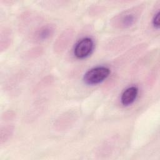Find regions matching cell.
<instances>
[{
  "mask_svg": "<svg viewBox=\"0 0 160 160\" xmlns=\"http://www.w3.org/2000/svg\"><path fill=\"white\" fill-rule=\"evenodd\" d=\"M139 16V12L138 10H128L117 16L114 19V22L116 26L119 28H129L136 22Z\"/></svg>",
  "mask_w": 160,
  "mask_h": 160,
  "instance_id": "obj_3",
  "label": "cell"
},
{
  "mask_svg": "<svg viewBox=\"0 0 160 160\" xmlns=\"http://www.w3.org/2000/svg\"><path fill=\"white\" fill-rule=\"evenodd\" d=\"M159 16H160L159 15V11H158L157 12L154 14V16L152 18V26L156 29H159V26H160Z\"/></svg>",
  "mask_w": 160,
  "mask_h": 160,
  "instance_id": "obj_6",
  "label": "cell"
},
{
  "mask_svg": "<svg viewBox=\"0 0 160 160\" xmlns=\"http://www.w3.org/2000/svg\"><path fill=\"white\" fill-rule=\"evenodd\" d=\"M138 89L136 86H132L126 88L121 94V102L124 106L132 104L137 98Z\"/></svg>",
  "mask_w": 160,
  "mask_h": 160,
  "instance_id": "obj_4",
  "label": "cell"
},
{
  "mask_svg": "<svg viewBox=\"0 0 160 160\" xmlns=\"http://www.w3.org/2000/svg\"><path fill=\"white\" fill-rule=\"evenodd\" d=\"M94 49V41L89 37L81 39L75 45L74 55L78 59H84L89 56Z\"/></svg>",
  "mask_w": 160,
  "mask_h": 160,
  "instance_id": "obj_2",
  "label": "cell"
},
{
  "mask_svg": "<svg viewBox=\"0 0 160 160\" xmlns=\"http://www.w3.org/2000/svg\"><path fill=\"white\" fill-rule=\"evenodd\" d=\"M110 69L105 66H97L87 71L83 76V81L88 85H96L103 82L109 76Z\"/></svg>",
  "mask_w": 160,
  "mask_h": 160,
  "instance_id": "obj_1",
  "label": "cell"
},
{
  "mask_svg": "<svg viewBox=\"0 0 160 160\" xmlns=\"http://www.w3.org/2000/svg\"><path fill=\"white\" fill-rule=\"evenodd\" d=\"M54 28L51 25H44L36 31L35 33V38L38 41H42L49 39L54 33Z\"/></svg>",
  "mask_w": 160,
  "mask_h": 160,
  "instance_id": "obj_5",
  "label": "cell"
}]
</instances>
